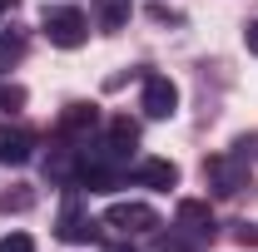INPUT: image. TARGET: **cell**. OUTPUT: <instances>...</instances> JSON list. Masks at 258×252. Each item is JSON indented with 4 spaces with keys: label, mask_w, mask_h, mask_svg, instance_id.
<instances>
[{
    "label": "cell",
    "mask_w": 258,
    "mask_h": 252,
    "mask_svg": "<svg viewBox=\"0 0 258 252\" xmlns=\"http://www.w3.org/2000/svg\"><path fill=\"white\" fill-rule=\"evenodd\" d=\"M204 178H209L214 198H233L238 188H248V178H253V163H248V139H243V144H233V154L209 158V163H204Z\"/></svg>",
    "instance_id": "1"
},
{
    "label": "cell",
    "mask_w": 258,
    "mask_h": 252,
    "mask_svg": "<svg viewBox=\"0 0 258 252\" xmlns=\"http://www.w3.org/2000/svg\"><path fill=\"white\" fill-rule=\"evenodd\" d=\"M45 40L50 45H60V50H80L85 40H90V20H85V10H75V5H60V10H45Z\"/></svg>",
    "instance_id": "2"
},
{
    "label": "cell",
    "mask_w": 258,
    "mask_h": 252,
    "mask_svg": "<svg viewBox=\"0 0 258 252\" xmlns=\"http://www.w3.org/2000/svg\"><path fill=\"white\" fill-rule=\"evenodd\" d=\"M139 109H144L149 119H174V114H179V84H174L169 74H144Z\"/></svg>",
    "instance_id": "3"
},
{
    "label": "cell",
    "mask_w": 258,
    "mask_h": 252,
    "mask_svg": "<svg viewBox=\"0 0 258 252\" xmlns=\"http://www.w3.org/2000/svg\"><path fill=\"white\" fill-rule=\"evenodd\" d=\"M104 227H114V232H154L159 227V213L149 208V203H109V213H104Z\"/></svg>",
    "instance_id": "4"
},
{
    "label": "cell",
    "mask_w": 258,
    "mask_h": 252,
    "mask_svg": "<svg viewBox=\"0 0 258 252\" xmlns=\"http://www.w3.org/2000/svg\"><path fill=\"white\" fill-rule=\"evenodd\" d=\"M55 237H60V242H85V247L99 237V222L90 218V213H80V198H75V188H70V198H64V213H60Z\"/></svg>",
    "instance_id": "5"
},
{
    "label": "cell",
    "mask_w": 258,
    "mask_h": 252,
    "mask_svg": "<svg viewBox=\"0 0 258 252\" xmlns=\"http://www.w3.org/2000/svg\"><path fill=\"white\" fill-rule=\"evenodd\" d=\"M174 227L194 237V242H214V213H209V203H199V198H184L179 208H174Z\"/></svg>",
    "instance_id": "6"
},
{
    "label": "cell",
    "mask_w": 258,
    "mask_h": 252,
    "mask_svg": "<svg viewBox=\"0 0 258 252\" xmlns=\"http://www.w3.org/2000/svg\"><path fill=\"white\" fill-rule=\"evenodd\" d=\"M35 158V134L20 124H0V163L5 168H20Z\"/></svg>",
    "instance_id": "7"
},
{
    "label": "cell",
    "mask_w": 258,
    "mask_h": 252,
    "mask_svg": "<svg viewBox=\"0 0 258 252\" xmlns=\"http://www.w3.org/2000/svg\"><path fill=\"white\" fill-rule=\"evenodd\" d=\"M95 124H99V109H95V104H80V99H75V104H64V114H60V134H64V139H75V144H80V139H90V134H95Z\"/></svg>",
    "instance_id": "8"
},
{
    "label": "cell",
    "mask_w": 258,
    "mask_h": 252,
    "mask_svg": "<svg viewBox=\"0 0 258 252\" xmlns=\"http://www.w3.org/2000/svg\"><path fill=\"white\" fill-rule=\"evenodd\" d=\"M134 178H139L144 188L169 193V188H179V163H169V158H144V163L134 168Z\"/></svg>",
    "instance_id": "9"
},
{
    "label": "cell",
    "mask_w": 258,
    "mask_h": 252,
    "mask_svg": "<svg viewBox=\"0 0 258 252\" xmlns=\"http://www.w3.org/2000/svg\"><path fill=\"white\" fill-rule=\"evenodd\" d=\"M99 30H124L129 25V0H95Z\"/></svg>",
    "instance_id": "10"
},
{
    "label": "cell",
    "mask_w": 258,
    "mask_h": 252,
    "mask_svg": "<svg viewBox=\"0 0 258 252\" xmlns=\"http://www.w3.org/2000/svg\"><path fill=\"white\" fill-rule=\"evenodd\" d=\"M20 60H25V35L20 30H0V74H10Z\"/></svg>",
    "instance_id": "11"
},
{
    "label": "cell",
    "mask_w": 258,
    "mask_h": 252,
    "mask_svg": "<svg viewBox=\"0 0 258 252\" xmlns=\"http://www.w3.org/2000/svg\"><path fill=\"white\" fill-rule=\"evenodd\" d=\"M109 144H114V149H134V144H139V124H134V119H129V114H114V119H109Z\"/></svg>",
    "instance_id": "12"
},
{
    "label": "cell",
    "mask_w": 258,
    "mask_h": 252,
    "mask_svg": "<svg viewBox=\"0 0 258 252\" xmlns=\"http://www.w3.org/2000/svg\"><path fill=\"white\" fill-rule=\"evenodd\" d=\"M25 208H35V193L30 188H15L0 198V213H25Z\"/></svg>",
    "instance_id": "13"
},
{
    "label": "cell",
    "mask_w": 258,
    "mask_h": 252,
    "mask_svg": "<svg viewBox=\"0 0 258 252\" xmlns=\"http://www.w3.org/2000/svg\"><path fill=\"white\" fill-rule=\"evenodd\" d=\"M0 109H5V114L25 109V89H20V84H0Z\"/></svg>",
    "instance_id": "14"
},
{
    "label": "cell",
    "mask_w": 258,
    "mask_h": 252,
    "mask_svg": "<svg viewBox=\"0 0 258 252\" xmlns=\"http://www.w3.org/2000/svg\"><path fill=\"white\" fill-rule=\"evenodd\" d=\"M0 252H35V242L25 232H5V237H0Z\"/></svg>",
    "instance_id": "15"
},
{
    "label": "cell",
    "mask_w": 258,
    "mask_h": 252,
    "mask_svg": "<svg viewBox=\"0 0 258 252\" xmlns=\"http://www.w3.org/2000/svg\"><path fill=\"white\" fill-rule=\"evenodd\" d=\"M144 15H149V20H159V25H184V15H179V10H169V5H149Z\"/></svg>",
    "instance_id": "16"
},
{
    "label": "cell",
    "mask_w": 258,
    "mask_h": 252,
    "mask_svg": "<svg viewBox=\"0 0 258 252\" xmlns=\"http://www.w3.org/2000/svg\"><path fill=\"white\" fill-rule=\"evenodd\" d=\"M243 45H248V50L258 55V20H248V30H243Z\"/></svg>",
    "instance_id": "17"
},
{
    "label": "cell",
    "mask_w": 258,
    "mask_h": 252,
    "mask_svg": "<svg viewBox=\"0 0 258 252\" xmlns=\"http://www.w3.org/2000/svg\"><path fill=\"white\" fill-rule=\"evenodd\" d=\"M238 242H243V247L253 242V247H258V227H248V222H243V227H238Z\"/></svg>",
    "instance_id": "18"
},
{
    "label": "cell",
    "mask_w": 258,
    "mask_h": 252,
    "mask_svg": "<svg viewBox=\"0 0 258 252\" xmlns=\"http://www.w3.org/2000/svg\"><path fill=\"white\" fill-rule=\"evenodd\" d=\"M15 5H20V0H0V15H10V10H15Z\"/></svg>",
    "instance_id": "19"
},
{
    "label": "cell",
    "mask_w": 258,
    "mask_h": 252,
    "mask_svg": "<svg viewBox=\"0 0 258 252\" xmlns=\"http://www.w3.org/2000/svg\"><path fill=\"white\" fill-rule=\"evenodd\" d=\"M114 252H129V247H114Z\"/></svg>",
    "instance_id": "20"
}]
</instances>
